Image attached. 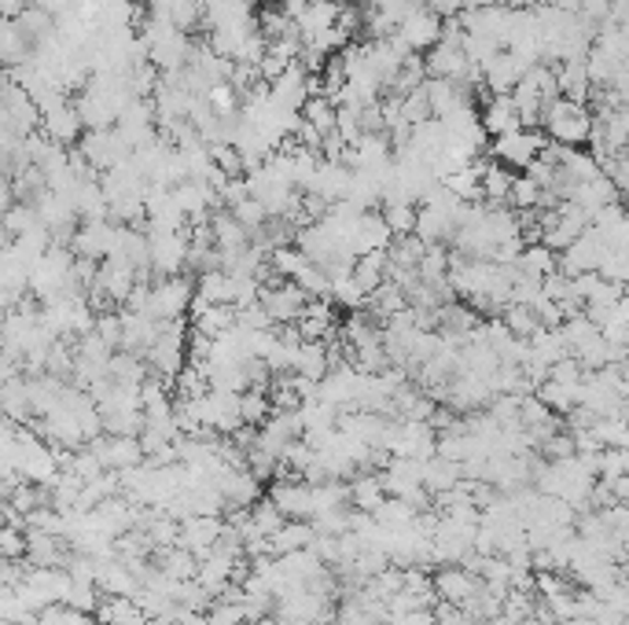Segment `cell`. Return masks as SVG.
Masks as SVG:
<instances>
[{
  "mask_svg": "<svg viewBox=\"0 0 629 625\" xmlns=\"http://www.w3.org/2000/svg\"><path fill=\"white\" fill-rule=\"evenodd\" d=\"M508 207L512 210H538L541 207V188L533 185L527 174H516L512 177V188H508Z\"/></svg>",
  "mask_w": 629,
  "mask_h": 625,
  "instance_id": "4dcf8cb0",
  "label": "cell"
},
{
  "mask_svg": "<svg viewBox=\"0 0 629 625\" xmlns=\"http://www.w3.org/2000/svg\"><path fill=\"white\" fill-rule=\"evenodd\" d=\"M258 305L269 313L272 324H295L302 310H306V291L295 288L291 280H272L258 288Z\"/></svg>",
  "mask_w": 629,
  "mask_h": 625,
  "instance_id": "277c9868",
  "label": "cell"
},
{
  "mask_svg": "<svg viewBox=\"0 0 629 625\" xmlns=\"http://www.w3.org/2000/svg\"><path fill=\"white\" fill-rule=\"evenodd\" d=\"M210 232H214V247L217 250H244L250 247V232L228 214V210H214L210 214Z\"/></svg>",
  "mask_w": 629,
  "mask_h": 625,
  "instance_id": "d6986e66",
  "label": "cell"
},
{
  "mask_svg": "<svg viewBox=\"0 0 629 625\" xmlns=\"http://www.w3.org/2000/svg\"><path fill=\"white\" fill-rule=\"evenodd\" d=\"M269 416H272V405L266 390H244V394H239V423H244V427H261Z\"/></svg>",
  "mask_w": 629,
  "mask_h": 625,
  "instance_id": "f546056e",
  "label": "cell"
},
{
  "mask_svg": "<svg viewBox=\"0 0 629 625\" xmlns=\"http://www.w3.org/2000/svg\"><path fill=\"white\" fill-rule=\"evenodd\" d=\"M582 376H585V368L574 361V357H560L555 365H549V376H544V379H552V383H563V387H579Z\"/></svg>",
  "mask_w": 629,
  "mask_h": 625,
  "instance_id": "e575fe53",
  "label": "cell"
},
{
  "mask_svg": "<svg viewBox=\"0 0 629 625\" xmlns=\"http://www.w3.org/2000/svg\"><path fill=\"white\" fill-rule=\"evenodd\" d=\"M335 103L328 100V97H306V103L299 108V119L306 122V125H313L321 136H328V133H335Z\"/></svg>",
  "mask_w": 629,
  "mask_h": 625,
  "instance_id": "83f0119b",
  "label": "cell"
},
{
  "mask_svg": "<svg viewBox=\"0 0 629 625\" xmlns=\"http://www.w3.org/2000/svg\"><path fill=\"white\" fill-rule=\"evenodd\" d=\"M130 4H148V0H130Z\"/></svg>",
  "mask_w": 629,
  "mask_h": 625,
  "instance_id": "74e56055",
  "label": "cell"
},
{
  "mask_svg": "<svg viewBox=\"0 0 629 625\" xmlns=\"http://www.w3.org/2000/svg\"><path fill=\"white\" fill-rule=\"evenodd\" d=\"M533 398L549 412H555V416H568V412L579 405V387H563V383H552V379H541Z\"/></svg>",
  "mask_w": 629,
  "mask_h": 625,
  "instance_id": "484cf974",
  "label": "cell"
},
{
  "mask_svg": "<svg viewBox=\"0 0 629 625\" xmlns=\"http://www.w3.org/2000/svg\"><path fill=\"white\" fill-rule=\"evenodd\" d=\"M75 152L86 158V166L92 169V174H108L111 166H119L133 155L130 144H125L114 130H86L78 136Z\"/></svg>",
  "mask_w": 629,
  "mask_h": 625,
  "instance_id": "3957f363",
  "label": "cell"
},
{
  "mask_svg": "<svg viewBox=\"0 0 629 625\" xmlns=\"http://www.w3.org/2000/svg\"><path fill=\"white\" fill-rule=\"evenodd\" d=\"M222 537V515H188L181 518V537H177V548L192 553L195 559H203L210 548Z\"/></svg>",
  "mask_w": 629,
  "mask_h": 625,
  "instance_id": "9c48e42d",
  "label": "cell"
},
{
  "mask_svg": "<svg viewBox=\"0 0 629 625\" xmlns=\"http://www.w3.org/2000/svg\"><path fill=\"white\" fill-rule=\"evenodd\" d=\"M549 144L544 141V133H527V130H516V133H505V136H494V144H490V155H494V163L508 166V169H527L533 158L541 155V147Z\"/></svg>",
  "mask_w": 629,
  "mask_h": 625,
  "instance_id": "8992f818",
  "label": "cell"
},
{
  "mask_svg": "<svg viewBox=\"0 0 629 625\" xmlns=\"http://www.w3.org/2000/svg\"><path fill=\"white\" fill-rule=\"evenodd\" d=\"M30 56H34V48H30V41L15 19H0V67L15 70L30 63Z\"/></svg>",
  "mask_w": 629,
  "mask_h": 625,
  "instance_id": "2e32d148",
  "label": "cell"
},
{
  "mask_svg": "<svg viewBox=\"0 0 629 625\" xmlns=\"http://www.w3.org/2000/svg\"><path fill=\"white\" fill-rule=\"evenodd\" d=\"M269 501L284 518H310L313 515V490L302 479H272Z\"/></svg>",
  "mask_w": 629,
  "mask_h": 625,
  "instance_id": "30bf717a",
  "label": "cell"
},
{
  "mask_svg": "<svg viewBox=\"0 0 629 625\" xmlns=\"http://www.w3.org/2000/svg\"><path fill=\"white\" fill-rule=\"evenodd\" d=\"M460 482V464L453 460H442V457H427L419 460V486H424L427 493H446L453 490V486Z\"/></svg>",
  "mask_w": 629,
  "mask_h": 625,
  "instance_id": "ac0fdd59",
  "label": "cell"
},
{
  "mask_svg": "<svg viewBox=\"0 0 629 625\" xmlns=\"http://www.w3.org/2000/svg\"><path fill=\"white\" fill-rule=\"evenodd\" d=\"M541 130H544V141H552L560 147H585V141H589V133H593V114L585 103H571V100L555 97L552 103H544Z\"/></svg>",
  "mask_w": 629,
  "mask_h": 625,
  "instance_id": "6da1fadb",
  "label": "cell"
},
{
  "mask_svg": "<svg viewBox=\"0 0 629 625\" xmlns=\"http://www.w3.org/2000/svg\"><path fill=\"white\" fill-rule=\"evenodd\" d=\"M607 254V243L596 236V228H585L579 239L571 243V247H563L555 254V269L563 272V277H579V272H596L600 269Z\"/></svg>",
  "mask_w": 629,
  "mask_h": 625,
  "instance_id": "52a82bcc",
  "label": "cell"
},
{
  "mask_svg": "<svg viewBox=\"0 0 629 625\" xmlns=\"http://www.w3.org/2000/svg\"><path fill=\"white\" fill-rule=\"evenodd\" d=\"M228 214H233L236 221H239V225H244L247 232H250V236H255V232L261 228V225H266V210H261V203H258V199H244V203H236L233 210H228Z\"/></svg>",
  "mask_w": 629,
  "mask_h": 625,
  "instance_id": "836d02e7",
  "label": "cell"
},
{
  "mask_svg": "<svg viewBox=\"0 0 629 625\" xmlns=\"http://www.w3.org/2000/svg\"><path fill=\"white\" fill-rule=\"evenodd\" d=\"M206 152H210V163L222 169L225 177H244V174H247L244 158H239V152H236V147L228 144V141H222V144H206Z\"/></svg>",
  "mask_w": 629,
  "mask_h": 625,
  "instance_id": "1f68e13d",
  "label": "cell"
},
{
  "mask_svg": "<svg viewBox=\"0 0 629 625\" xmlns=\"http://www.w3.org/2000/svg\"><path fill=\"white\" fill-rule=\"evenodd\" d=\"M92 614H97L100 625H144L148 622L133 596H100V607Z\"/></svg>",
  "mask_w": 629,
  "mask_h": 625,
  "instance_id": "44dd1931",
  "label": "cell"
},
{
  "mask_svg": "<svg viewBox=\"0 0 629 625\" xmlns=\"http://www.w3.org/2000/svg\"><path fill=\"white\" fill-rule=\"evenodd\" d=\"M346 493H350V507L353 512H364V515H372L375 507L383 504V482H380V471H361L358 475V482L353 486H346Z\"/></svg>",
  "mask_w": 629,
  "mask_h": 625,
  "instance_id": "7402d4cb",
  "label": "cell"
},
{
  "mask_svg": "<svg viewBox=\"0 0 629 625\" xmlns=\"http://www.w3.org/2000/svg\"><path fill=\"white\" fill-rule=\"evenodd\" d=\"M30 0H0V19H15Z\"/></svg>",
  "mask_w": 629,
  "mask_h": 625,
  "instance_id": "d590c367",
  "label": "cell"
},
{
  "mask_svg": "<svg viewBox=\"0 0 629 625\" xmlns=\"http://www.w3.org/2000/svg\"><path fill=\"white\" fill-rule=\"evenodd\" d=\"M431 589L442 603H453V607H460V603L471 600L482 589V581L475 574H468L464 567H438V574L431 578Z\"/></svg>",
  "mask_w": 629,
  "mask_h": 625,
  "instance_id": "7c38bea8",
  "label": "cell"
},
{
  "mask_svg": "<svg viewBox=\"0 0 629 625\" xmlns=\"http://www.w3.org/2000/svg\"><path fill=\"white\" fill-rule=\"evenodd\" d=\"M195 280V299L206 302V305H233V277L222 269L214 272H203V277H192Z\"/></svg>",
  "mask_w": 629,
  "mask_h": 625,
  "instance_id": "cb8c5ba5",
  "label": "cell"
},
{
  "mask_svg": "<svg viewBox=\"0 0 629 625\" xmlns=\"http://www.w3.org/2000/svg\"><path fill=\"white\" fill-rule=\"evenodd\" d=\"M37 119H41L37 130L45 133L52 144H59V147H75L78 136L86 133V125H81V114H78L75 100H70L67 92H52V97L37 100Z\"/></svg>",
  "mask_w": 629,
  "mask_h": 625,
  "instance_id": "7a4b0ae2",
  "label": "cell"
},
{
  "mask_svg": "<svg viewBox=\"0 0 629 625\" xmlns=\"http://www.w3.org/2000/svg\"><path fill=\"white\" fill-rule=\"evenodd\" d=\"M516 269L523 277H533V280H544L549 272H555V250L541 247V243H527L516 258Z\"/></svg>",
  "mask_w": 629,
  "mask_h": 625,
  "instance_id": "d4e9b609",
  "label": "cell"
},
{
  "mask_svg": "<svg viewBox=\"0 0 629 625\" xmlns=\"http://www.w3.org/2000/svg\"><path fill=\"white\" fill-rule=\"evenodd\" d=\"M413 518H416V507H408L405 501H397V496H383V504L372 512V523L383 529H394V534L413 526Z\"/></svg>",
  "mask_w": 629,
  "mask_h": 625,
  "instance_id": "4316f807",
  "label": "cell"
},
{
  "mask_svg": "<svg viewBox=\"0 0 629 625\" xmlns=\"http://www.w3.org/2000/svg\"><path fill=\"white\" fill-rule=\"evenodd\" d=\"M386 265H391L386 250H369V254H361V258H353L350 280L358 283L364 294H372L386 280Z\"/></svg>",
  "mask_w": 629,
  "mask_h": 625,
  "instance_id": "ffe728a7",
  "label": "cell"
},
{
  "mask_svg": "<svg viewBox=\"0 0 629 625\" xmlns=\"http://www.w3.org/2000/svg\"><path fill=\"white\" fill-rule=\"evenodd\" d=\"M394 37L402 41L408 52H416V56H424L427 48H435L438 41H442V19H438L431 8H413V12H405L397 19V30Z\"/></svg>",
  "mask_w": 629,
  "mask_h": 625,
  "instance_id": "5b68a950",
  "label": "cell"
},
{
  "mask_svg": "<svg viewBox=\"0 0 629 625\" xmlns=\"http://www.w3.org/2000/svg\"><path fill=\"white\" fill-rule=\"evenodd\" d=\"M501 0H468V8H494Z\"/></svg>",
  "mask_w": 629,
  "mask_h": 625,
  "instance_id": "8d00e7d4",
  "label": "cell"
},
{
  "mask_svg": "<svg viewBox=\"0 0 629 625\" xmlns=\"http://www.w3.org/2000/svg\"><path fill=\"white\" fill-rule=\"evenodd\" d=\"M479 130L486 136H505V133H516L519 130V119H516V103L512 97H482V111H479Z\"/></svg>",
  "mask_w": 629,
  "mask_h": 625,
  "instance_id": "4fadbf2b",
  "label": "cell"
},
{
  "mask_svg": "<svg viewBox=\"0 0 629 625\" xmlns=\"http://www.w3.org/2000/svg\"><path fill=\"white\" fill-rule=\"evenodd\" d=\"M512 169L501 163H482L479 169V196L486 199V207H508V188H512Z\"/></svg>",
  "mask_w": 629,
  "mask_h": 625,
  "instance_id": "9a60e30c",
  "label": "cell"
},
{
  "mask_svg": "<svg viewBox=\"0 0 629 625\" xmlns=\"http://www.w3.org/2000/svg\"><path fill=\"white\" fill-rule=\"evenodd\" d=\"M310 542H313V526L306 518H284V526L269 537V556L280 559L288 553H299V548H310Z\"/></svg>",
  "mask_w": 629,
  "mask_h": 625,
  "instance_id": "e0dca14e",
  "label": "cell"
},
{
  "mask_svg": "<svg viewBox=\"0 0 629 625\" xmlns=\"http://www.w3.org/2000/svg\"><path fill=\"white\" fill-rule=\"evenodd\" d=\"M210 625H247V614L239 603H225V600H210V607L203 611Z\"/></svg>",
  "mask_w": 629,
  "mask_h": 625,
  "instance_id": "d6a6232c",
  "label": "cell"
},
{
  "mask_svg": "<svg viewBox=\"0 0 629 625\" xmlns=\"http://www.w3.org/2000/svg\"><path fill=\"white\" fill-rule=\"evenodd\" d=\"M523 63L512 56L508 48H501L494 59L486 63V67H482L479 74H482V89L490 92V97H508L512 89H516V81L523 78Z\"/></svg>",
  "mask_w": 629,
  "mask_h": 625,
  "instance_id": "8fae6325",
  "label": "cell"
},
{
  "mask_svg": "<svg viewBox=\"0 0 629 625\" xmlns=\"http://www.w3.org/2000/svg\"><path fill=\"white\" fill-rule=\"evenodd\" d=\"M332 372V361H328V346L324 343H299V354H295V376L310 379V383H321L324 376Z\"/></svg>",
  "mask_w": 629,
  "mask_h": 625,
  "instance_id": "603a6c76",
  "label": "cell"
},
{
  "mask_svg": "<svg viewBox=\"0 0 629 625\" xmlns=\"http://www.w3.org/2000/svg\"><path fill=\"white\" fill-rule=\"evenodd\" d=\"M339 8L342 4H335V0H306L291 26L299 30L302 41H313L317 34H324L328 26H335V19H339Z\"/></svg>",
  "mask_w": 629,
  "mask_h": 625,
  "instance_id": "5bb4252c",
  "label": "cell"
},
{
  "mask_svg": "<svg viewBox=\"0 0 629 625\" xmlns=\"http://www.w3.org/2000/svg\"><path fill=\"white\" fill-rule=\"evenodd\" d=\"M92 288L103 291V299H108L114 310L125 305L130 299V291L136 288V269L130 261H114V258H103L97 265V280H92Z\"/></svg>",
  "mask_w": 629,
  "mask_h": 625,
  "instance_id": "ba28073f",
  "label": "cell"
},
{
  "mask_svg": "<svg viewBox=\"0 0 629 625\" xmlns=\"http://www.w3.org/2000/svg\"><path fill=\"white\" fill-rule=\"evenodd\" d=\"M497 321L505 324V332H508L512 338H530V335L541 327V321L533 316L530 305H512V302L505 305V310H501Z\"/></svg>",
  "mask_w": 629,
  "mask_h": 625,
  "instance_id": "f1b7e54d",
  "label": "cell"
}]
</instances>
